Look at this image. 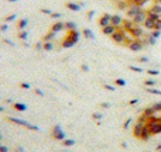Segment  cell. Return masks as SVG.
Returning a JSON list of instances; mask_svg holds the SVG:
<instances>
[{
	"label": "cell",
	"instance_id": "1",
	"mask_svg": "<svg viewBox=\"0 0 161 152\" xmlns=\"http://www.w3.org/2000/svg\"><path fill=\"white\" fill-rule=\"evenodd\" d=\"M161 132V104H154L147 107L140 114L136 124L133 127V135L137 139L145 141L150 137H154Z\"/></svg>",
	"mask_w": 161,
	"mask_h": 152
},
{
	"label": "cell",
	"instance_id": "2",
	"mask_svg": "<svg viewBox=\"0 0 161 152\" xmlns=\"http://www.w3.org/2000/svg\"><path fill=\"white\" fill-rule=\"evenodd\" d=\"M66 37H65L64 40H62V47L64 48H69V47H72L73 44L78 41L79 38V34L76 30H66Z\"/></svg>",
	"mask_w": 161,
	"mask_h": 152
},
{
	"label": "cell",
	"instance_id": "3",
	"mask_svg": "<svg viewBox=\"0 0 161 152\" xmlns=\"http://www.w3.org/2000/svg\"><path fill=\"white\" fill-rule=\"evenodd\" d=\"M7 121L8 123H13V124H17V125H21V127L27 128L30 131H38L37 125H32V124H30L28 121L25 120H20V118H16V117H7Z\"/></svg>",
	"mask_w": 161,
	"mask_h": 152
},
{
	"label": "cell",
	"instance_id": "4",
	"mask_svg": "<svg viewBox=\"0 0 161 152\" xmlns=\"http://www.w3.org/2000/svg\"><path fill=\"white\" fill-rule=\"evenodd\" d=\"M51 137L55 139V141H64L65 139V132L62 131V128L59 124H55V127L52 128L51 131Z\"/></svg>",
	"mask_w": 161,
	"mask_h": 152
},
{
	"label": "cell",
	"instance_id": "5",
	"mask_svg": "<svg viewBox=\"0 0 161 152\" xmlns=\"http://www.w3.org/2000/svg\"><path fill=\"white\" fill-rule=\"evenodd\" d=\"M97 24H99L100 28H103V27H106V25H109L110 24V16H109V14H103V16L99 18Z\"/></svg>",
	"mask_w": 161,
	"mask_h": 152
},
{
	"label": "cell",
	"instance_id": "6",
	"mask_svg": "<svg viewBox=\"0 0 161 152\" xmlns=\"http://www.w3.org/2000/svg\"><path fill=\"white\" fill-rule=\"evenodd\" d=\"M13 109L17 110V111H25V110H27V106L23 103H14L13 104Z\"/></svg>",
	"mask_w": 161,
	"mask_h": 152
},
{
	"label": "cell",
	"instance_id": "7",
	"mask_svg": "<svg viewBox=\"0 0 161 152\" xmlns=\"http://www.w3.org/2000/svg\"><path fill=\"white\" fill-rule=\"evenodd\" d=\"M62 28H65V24H64V23H56V24H54L52 27H51V31H52V32H56V31H59V30H62Z\"/></svg>",
	"mask_w": 161,
	"mask_h": 152
},
{
	"label": "cell",
	"instance_id": "8",
	"mask_svg": "<svg viewBox=\"0 0 161 152\" xmlns=\"http://www.w3.org/2000/svg\"><path fill=\"white\" fill-rule=\"evenodd\" d=\"M52 48H54V47H52V42H51V41H44V42H42V49L51 51Z\"/></svg>",
	"mask_w": 161,
	"mask_h": 152
},
{
	"label": "cell",
	"instance_id": "9",
	"mask_svg": "<svg viewBox=\"0 0 161 152\" xmlns=\"http://www.w3.org/2000/svg\"><path fill=\"white\" fill-rule=\"evenodd\" d=\"M73 144H75V141H73V139H64V142H62L64 146H72Z\"/></svg>",
	"mask_w": 161,
	"mask_h": 152
},
{
	"label": "cell",
	"instance_id": "10",
	"mask_svg": "<svg viewBox=\"0 0 161 152\" xmlns=\"http://www.w3.org/2000/svg\"><path fill=\"white\" fill-rule=\"evenodd\" d=\"M66 7H69L71 10H79V6H76L73 3H66Z\"/></svg>",
	"mask_w": 161,
	"mask_h": 152
},
{
	"label": "cell",
	"instance_id": "11",
	"mask_svg": "<svg viewBox=\"0 0 161 152\" xmlns=\"http://www.w3.org/2000/svg\"><path fill=\"white\" fill-rule=\"evenodd\" d=\"M25 25H27V20H20L18 24H17V27H18V28H24Z\"/></svg>",
	"mask_w": 161,
	"mask_h": 152
},
{
	"label": "cell",
	"instance_id": "12",
	"mask_svg": "<svg viewBox=\"0 0 161 152\" xmlns=\"http://www.w3.org/2000/svg\"><path fill=\"white\" fill-rule=\"evenodd\" d=\"M18 38H21V40H27V32H24V31L18 32Z\"/></svg>",
	"mask_w": 161,
	"mask_h": 152
},
{
	"label": "cell",
	"instance_id": "13",
	"mask_svg": "<svg viewBox=\"0 0 161 152\" xmlns=\"http://www.w3.org/2000/svg\"><path fill=\"white\" fill-rule=\"evenodd\" d=\"M20 88H21V89H25V90H27V89H30L31 86H30L28 83H25V82H24V83H20Z\"/></svg>",
	"mask_w": 161,
	"mask_h": 152
},
{
	"label": "cell",
	"instance_id": "14",
	"mask_svg": "<svg viewBox=\"0 0 161 152\" xmlns=\"http://www.w3.org/2000/svg\"><path fill=\"white\" fill-rule=\"evenodd\" d=\"M0 152H8V148L4 146V145H1V146H0Z\"/></svg>",
	"mask_w": 161,
	"mask_h": 152
},
{
	"label": "cell",
	"instance_id": "15",
	"mask_svg": "<svg viewBox=\"0 0 161 152\" xmlns=\"http://www.w3.org/2000/svg\"><path fill=\"white\" fill-rule=\"evenodd\" d=\"M34 92H35V93H37V95H38V96H44V93H42V92H41L40 89H35V90H34Z\"/></svg>",
	"mask_w": 161,
	"mask_h": 152
},
{
	"label": "cell",
	"instance_id": "16",
	"mask_svg": "<svg viewBox=\"0 0 161 152\" xmlns=\"http://www.w3.org/2000/svg\"><path fill=\"white\" fill-rule=\"evenodd\" d=\"M0 30H1V31H6V30H7V25H6V24L1 25V27H0Z\"/></svg>",
	"mask_w": 161,
	"mask_h": 152
},
{
	"label": "cell",
	"instance_id": "17",
	"mask_svg": "<svg viewBox=\"0 0 161 152\" xmlns=\"http://www.w3.org/2000/svg\"><path fill=\"white\" fill-rule=\"evenodd\" d=\"M51 16H52V17H61V14H58V13H52Z\"/></svg>",
	"mask_w": 161,
	"mask_h": 152
},
{
	"label": "cell",
	"instance_id": "18",
	"mask_svg": "<svg viewBox=\"0 0 161 152\" xmlns=\"http://www.w3.org/2000/svg\"><path fill=\"white\" fill-rule=\"evenodd\" d=\"M16 151H17V152H23V151H24V149H23V148H20V146H18V148H17V149H16Z\"/></svg>",
	"mask_w": 161,
	"mask_h": 152
},
{
	"label": "cell",
	"instance_id": "19",
	"mask_svg": "<svg viewBox=\"0 0 161 152\" xmlns=\"http://www.w3.org/2000/svg\"><path fill=\"white\" fill-rule=\"evenodd\" d=\"M1 111H4V109H3V107L0 106V113H1Z\"/></svg>",
	"mask_w": 161,
	"mask_h": 152
},
{
	"label": "cell",
	"instance_id": "20",
	"mask_svg": "<svg viewBox=\"0 0 161 152\" xmlns=\"http://www.w3.org/2000/svg\"><path fill=\"white\" fill-rule=\"evenodd\" d=\"M0 138H1V135H0Z\"/></svg>",
	"mask_w": 161,
	"mask_h": 152
}]
</instances>
